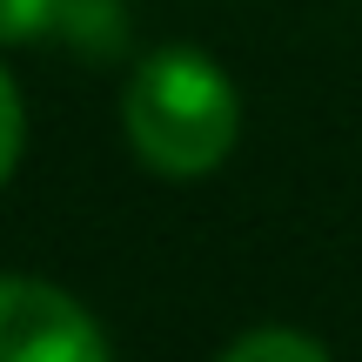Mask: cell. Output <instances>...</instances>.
<instances>
[{
    "instance_id": "cell-1",
    "label": "cell",
    "mask_w": 362,
    "mask_h": 362,
    "mask_svg": "<svg viewBox=\"0 0 362 362\" xmlns=\"http://www.w3.org/2000/svg\"><path fill=\"white\" fill-rule=\"evenodd\" d=\"M128 148L168 181H194L208 168H221L242 134V94L208 54L194 47H168L134 74L128 101Z\"/></svg>"
},
{
    "instance_id": "cell-2",
    "label": "cell",
    "mask_w": 362,
    "mask_h": 362,
    "mask_svg": "<svg viewBox=\"0 0 362 362\" xmlns=\"http://www.w3.org/2000/svg\"><path fill=\"white\" fill-rule=\"evenodd\" d=\"M0 362H107V342L67 288L0 275Z\"/></svg>"
},
{
    "instance_id": "cell-3",
    "label": "cell",
    "mask_w": 362,
    "mask_h": 362,
    "mask_svg": "<svg viewBox=\"0 0 362 362\" xmlns=\"http://www.w3.org/2000/svg\"><path fill=\"white\" fill-rule=\"evenodd\" d=\"M40 34H74L81 47H115L121 13L115 0H0V47Z\"/></svg>"
},
{
    "instance_id": "cell-4",
    "label": "cell",
    "mask_w": 362,
    "mask_h": 362,
    "mask_svg": "<svg viewBox=\"0 0 362 362\" xmlns=\"http://www.w3.org/2000/svg\"><path fill=\"white\" fill-rule=\"evenodd\" d=\"M215 362H329V349L315 336H302V329H248Z\"/></svg>"
},
{
    "instance_id": "cell-5",
    "label": "cell",
    "mask_w": 362,
    "mask_h": 362,
    "mask_svg": "<svg viewBox=\"0 0 362 362\" xmlns=\"http://www.w3.org/2000/svg\"><path fill=\"white\" fill-rule=\"evenodd\" d=\"M21 134H27V115H21V94H13L7 67H0V181H7L13 161H21Z\"/></svg>"
}]
</instances>
